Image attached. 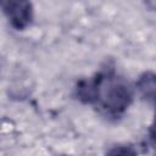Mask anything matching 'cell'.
<instances>
[{
    "label": "cell",
    "instance_id": "obj_5",
    "mask_svg": "<svg viewBox=\"0 0 156 156\" xmlns=\"http://www.w3.org/2000/svg\"><path fill=\"white\" fill-rule=\"evenodd\" d=\"M144 2H145V5L150 10H154V7H155V0H144Z\"/></svg>",
    "mask_w": 156,
    "mask_h": 156
},
{
    "label": "cell",
    "instance_id": "obj_3",
    "mask_svg": "<svg viewBox=\"0 0 156 156\" xmlns=\"http://www.w3.org/2000/svg\"><path fill=\"white\" fill-rule=\"evenodd\" d=\"M135 87H136V90H138L140 98L150 106H154L155 89H156L155 73L151 71H146L143 74H140L136 80Z\"/></svg>",
    "mask_w": 156,
    "mask_h": 156
},
{
    "label": "cell",
    "instance_id": "obj_2",
    "mask_svg": "<svg viewBox=\"0 0 156 156\" xmlns=\"http://www.w3.org/2000/svg\"><path fill=\"white\" fill-rule=\"evenodd\" d=\"M0 10L16 30H23L33 21L30 0H0Z\"/></svg>",
    "mask_w": 156,
    "mask_h": 156
},
{
    "label": "cell",
    "instance_id": "obj_4",
    "mask_svg": "<svg viewBox=\"0 0 156 156\" xmlns=\"http://www.w3.org/2000/svg\"><path fill=\"white\" fill-rule=\"evenodd\" d=\"M108 154L111 155H118V154H123V155H135L138 154L136 149H134L133 146H129V145H118V146H115L113 149H111L108 151Z\"/></svg>",
    "mask_w": 156,
    "mask_h": 156
},
{
    "label": "cell",
    "instance_id": "obj_1",
    "mask_svg": "<svg viewBox=\"0 0 156 156\" xmlns=\"http://www.w3.org/2000/svg\"><path fill=\"white\" fill-rule=\"evenodd\" d=\"M99 90L95 105H99L104 115L113 121L119 119L133 101L130 85L116 76L112 68L99 72Z\"/></svg>",
    "mask_w": 156,
    "mask_h": 156
}]
</instances>
